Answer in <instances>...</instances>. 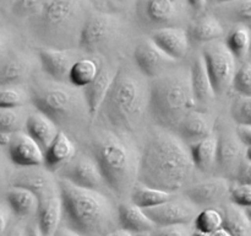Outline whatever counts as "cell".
Here are the masks:
<instances>
[{"label":"cell","instance_id":"6da1fadb","mask_svg":"<svg viewBox=\"0 0 251 236\" xmlns=\"http://www.w3.org/2000/svg\"><path fill=\"white\" fill-rule=\"evenodd\" d=\"M190 147L176 132L154 125L141 148L139 183L179 193L193 184L198 174Z\"/></svg>","mask_w":251,"mask_h":236},{"label":"cell","instance_id":"7a4b0ae2","mask_svg":"<svg viewBox=\"0 0 251 236\" xmlns=\"http://www.w3.org/2000/svg\"><path fill=\"white\" fill-rule=\"evenodd\" d=\"M151 80L136 65L118 68L113 85L98 112L104 127L125 134H135L150 113Z\"/></svg>","mask_w":251,"mask_h":236},{"label":"cell","instance_id":"3957f363","mask_svg":"<svg viewBox=\"0 0 251 236\" xmlns=\"http://www.w3.org/2000/svg\"><path fill=\"white\" fill-rule=\"evenodd\" d=\"M90 151L97 160L108 189L120 199L130 198L139 182V149L132 135L104 127L91 134Z\"/></svg>","mask_w":251,"mask_h":236},{"label":"cell","instance_id":"277c9868","mask_svg":"<svg viewBox=\"0 0 251 236\" xmlns=\"http://www.w3.org/2000/svg\"><path fill=\"white\" fill-rule=\"evenodd\" d=\"M65 225L83 236H104L119 228L118 206L98 189L78 187L59 178Z\"/></svg>","mask_w":251,"mask_h":236},{"label":"cell","instance_id":"5b68a950","mask_svg":"<svg viewBox=\"0 0 251 236\" xmlns=\"http://www.w3.org/2000/svg\"><path fill=\"white\" fill-rule=\"evenodd\" d=\"M198 108L190 66L176 65L151 79L150 115L156 125L176 132L184 118Z\"/></svg>","mask_w":251,"mask_h":236},{"label":"cell","instance_id":"8992f818","mask_svg":"<svg viewBox=\"0 0 251 236\" xmlns=\"http://www.w3.org/2000/svg\"><path fill=\"white\" fill-rule=\"evenodd\" d=\"M29 96L34 108L66 133L85 129L93 119L83 88L70 83L42 79L33 84Z\"/></svg>","mask_w":251,"mask_h":236},{"label":"cell","instance_id":"52a82bcc","mask_svg":"<svg viewBox=\"0 0 251 236\" xmlns=\"http://www.w3.org/2000/svg\"><path fill=\"white\" fill-rule=\"evenodd\" d=\"M88 16L86 0H51L32 26L44 47L73 49Z\"/></svg>","mask_w":251,"mask_h":236},{"label":"cell","instance_id":"ba28073f","mask_svg":"<svg viewBox=\"0 0 251 236\" xmlns=\"http://www.w3.org/2000/svg\"><path fill=\"white\" fill-rule=\"evenodd\" d=\"M119 32V17L108 12H93L81 30L77 49L91 56L107 53L117 42Z\"/></svg>","mask_w":251,"mask_h":236},{"label":"cell","instance_id":"9c48e42d","mask_svg":"<svg viewBox=\"0 0 251 236\" xmlns=\"http://www.w3.org/2000/svg\"><path fill=\"white\" fill-rule=\"evenodd\" d=\"M201 54L205 58L217 97L225 96L233 88L238 60L227 47L226 42L213 41L203 44Z\"/></svg>","mask_w":251,"mask_h":236},{"label":"cell","instance_id":"30bf717a","mask_svg":"<svg viewBox=\"0 0 251 236\" xmlns=\"http://www.w3.org/2000/svg\"><path fill=\"white\" fill-rule=\"evenodd\" d=\"M190 7L188 0H140L139 19L151 29L178 26Z\"/></svg>","mask_w":251,"mask_h":236},{"label":"cell","instance_id":"8fae6325","mask_svg":"<svg viewBox=\"0 0 251 236\" xmlns=\"http://www.w3.org/2000/svg\"><path fill=\"white\" fill-rule=\"evenodd\" d=\"M56 176L83 188L108 189L102 170L90 150H78L77 154L56 172Z\"/></svg>","mask_w":251,"mask_h":236},{"label":"cell","instance_id":"7c38bea8","mask_svg":"<svg viewBox=\"0 0 251 236\" xmlns=\"http://www.w3.org/2000/svg\"><path fill=\"white\" fill-rule=\"evenodd\" d=\"M230 179L212 176L194 182L184 189L183 194L200 209L222 208L230 202Z\"/></svg>","mask_w":251,"mask_h":236},{"label":"cell","instance_id":"4fadbf2b","mask_svg":"<svg viewBox=\"0 0 251 236\" xmlns=\"http://www.w3.org/2000/svg\"><path fill=\"white\" fill-rule=\"evenodd\" d=\"M218 135L217 171L220 176L235 179L239 166L247 157V145L242 142L237 129L221 127L216 130Z\"/></svg>","mask_w":251,"mask_h":236},{"label":"cell","instance_id":"5bb4252c","mask_svg":"<svg viewBox=\"0 0 251 236\" xmlns=\"http://www.w3.org/2000/svg\"><path fill=\"white\" fill-rule=\"evenodd\" d=\"M145 210L157 226H169L194 223L201 209L184 194L179 196L176 193L166 203Z\"/></svg>","mask_w":251,"mask_h":236},{"label":"cell","instance_id":"9a60e30c","mask_svg":"<svg viewBox=\"0 0 251 236\" xmlns=\"http://www.w3.org/2000/svg\"><path fill=\"white\" fill-rule=\"evenodd\" d=\"M11 186L24 187L33 192L38 199L60 193L59 177L46 166L17 167L10 177Z\"/></svg>","mask_w":251,"mask_h":236},{"label":"cell","instance_id":"2e32d148","mask_svg":"<svg viewBox=\"0 0 251 236\" xmlns=\"http://www.w3.org/2000/svg\"><path fill=\"white\" fill-rule=\"evenodd\" d=\"M134 61L137 69L150 80L178 65V60L168 56L152 38L142 39L136 44L134 49Z\"/></svg>","mask_w":251,"mask_h":236},{"label":"cell","instance_id":"e0dca14e","mask_svg":"<svg viewBox=\"0 0 251 236\" xmlns=\"http://www.w3.org/2000/svg\"><path fill=\"white\" fill-rule=\"evenodd\" d=\"M7 156L17 167L44 166V150L25 130L7 135L5 139Z\"/></svg>","mask_w":251,"mask_h":236},{"label":"cell","instance_id":"ac0fdd59","mask_svg":"<svg viewBox=\"0 0 251 236\" xmlns=\"http://www.w3.org/2000/svg\"><path fill=\"white\" fill-rule=\"evenodd\" d=\"M78 59L73 49L42 47L38 51V60L46 75L61 83H69L71 69Z\"/></svg>","mask_w":251,"mask_h":236},{"label":"cell","instance_id":"d6986e66","mask_svg":"<svg viewBox=\"0 0 251 236\" xmlns=\"http://www.w3.org/2000/svg\"><path fill=\"white\" fill-rule=\"evenodd\" d=\"M216 132V117L205 108H195L183 119L176 134L190 147Z\"/></svg>","mask_w":251,"mask_h":236},{"label":"cell","instance_id":"ffe728a7","mask_svg":"<svg viewBox=\"0 0 251 236\" xmlns=\"http://www.w3.org/2000/svg\"><path fill=\"white\" fill-rule=\"evenodd\" d=\"M151 38L161 47L168 56L180 61L188 57L190 51V37L188 30L180 26L163 27L153 31Z\"/></svg>","mask_w":251,"mask_h":236},{"label":"cell","instance_id":"44dd1931","mask_svg":"<svg viewBox=\"0 0 251 236\" xmlns=\"http://www.w3.org/2000/svg\"><path fill=\"white\" fill-rule=\"evenodd\" d=\"M189 66H190L191 83H193V90L198 107H208L217 98V93L213 88L212 80H211L210 73H208L202 54H196Z\"/></svg>","mask_w":251,"mask_h":236},{"label":"cell","instance_id":"7402d4cb","mask_svg":"<svg viewBox=\"0 0 251 236\" xmlns=\"http://www.w3.org/2000/svg\"><path fill=\"white\" fill-rule=\"evenodd\" d=\"M38 210L36 214V223L43 236H53L61 225L64 219L63 199L61 193L51 194L38 199Z\"/></svg>","mask_w":251,"mask_h":236},{"label":"cell","instance_id":"603a6c76","mask_svg":"<svg viewBox=\"0 0 251 236\" xmlns=\"http://www.w3.org/2000/svg\"><path fill=\"white\" fill-rule=\"evenodd\" d=\"M118 68L110 65V64H100V69L95 80L83 88L86 100H87L88 107H90L91 115L93 118L97 117L108 92L113 85L115 75H117Z\"/></svg>","mask_w":251,"mask_h":236},{"label":"cell","instance_id":"cb8c5ba5","mask_svg":"<svg viewBox=\"0 0 251 236\" xmlns=\"http://www.w3.org/2000/svg\"><path fill=\"white\" fill-rule=\"evenodd\" d=\"M77 151L75 140L69 135V133L60 130L55 139L44 150V166L56 174L77 154Z\"/></svg>","mask_w":251,"mask_h":236},{"label":"cell","instance_id":"d4e9b609","mask_svg":"<svg viewBox=\"0 0 251 236\" xmlns=\"http://www.w3.org/2000/svg\"><path fill=\"white\" fill-rule=\"evenodd\" d=\"M118 221L119 228L131 231L135 235H150L157 228L146 210L130 201L118 206Z\"/></svg>","mask_w":251,"mask_h":236},{"label":"cell","instance_id":"484cf974","mask_svg":"<svg viewBox=\"0 0 251 236\" xmlns=\"http://www.w3.org/2000/svg\"><path fill=\"white\" fill-rule=\"evenodd\" d=\"M33 71V61L24 53L6 54L0 61V86L20 85Z\"/></svg>","mask_w":251,"mask_h":236},{"label":"cell","instance_id":"4316f807","mask_svg":"<svg viewBox=\"0 0 251 236\" xmlns=\"http://www.w3.org/2000/svg\"><path fill=\"white\" fill-rule=\"evenodd\" d=\"M60 130L59 125L51 118L37 110L29 112L26 120V127H25V132L29 137L33 138L43 150H46L50 145V143L55 139Z\"/></svg>","mask_w":251,"mask_h":236},{"label":"cell","instance_id":"83f0119b","mask_svg":"<svg viewBox=\"0 0 251 236\" xmlns=\"http://www.w3.org/2000/svg\"><path fill=\"white\" fill-rule=\"evenodd\" d=\"M188 33L193 43L203 46L210 42L220 41L225 36V26L215 14H205L191 22Z\"/></svg>","mask_w":251,"mask_h":236},{"label":"cell","instance_id":"f1b7e54d","mask_svg":"<svg viewBox=\"0 0 251 236\" xmlns=\"http://www.w3.org/2000/svg\"><path fill=\"white\" fill-rule=\"evenodd\" d=\"M191 156L196 169L201 174H212L217 170L218 162V135H208L205 139L190 145Z\"/></svg>","mask_w":251,"mask_h":236},{"label":"cell","instance_id":"f546056e","mask_svg":"<svg viewBox=\"0 0 251 236\" xmlns=\"http://www.w3.org/2000/svg\"><path fill=\"white\" fill-rule=\"evenodd\" d=\"M7 206L12 213L20 219L36 216L38 210V197L29 189L24 187L11 186L6 189L5 193Z\"/></svg>","mask_w":251,"mask_h":236},{"label":"cell","instance_id":"4dcf8cb0","mask_svg":"<svg viewBox=\"0 0 251 236\" xmlns=\"http://www.w3.org/2000/svg\"><path fill=\"white\" fill-rule=\"evenodd\" d=\"M221 209L225 216L223 228L230 236H251V220L244 208L229 202Z\"/></svg>","mask_w":251,"mask_h":236},{"label":"cell","instance_id":"1f68e13d","mask_svg":"<svg viewBox=\"0 0 251 236\" xmlns=\"http://www.w3.org/2000/svg\"><path fill=\"white\" fill-rule=\"evenodd\" d=\"M226 44L238 61H247L251 51V27L247 25H235L228 33Z\"/></svg>","mask_w":251,"mask_h":236},{"label":"cell","instance_id":"d6a6232c","mask_svg":"<svg viewBox=\"0 0 251 236\" xmlns=\"http://www.w3.org/2000/svg\"><path fill=\"white\" fill-rule=\"evenodd\" d=\"M215 15L220 20L235 25L251 26V0H234L215 6Z\"/></svg>","mask_w":251,"mask_h":236},{"label":"cell","instance_id":"836d02e7","mask_svg":"<svg viewBox=\"0 0 251 236\" xmlns=\"http://www.w3.org/2000/svg\"><path fill=\"white\" fill-rule=\"evenodd\" d=\"M174 194L176 193H171V192L162 191V189L153 188V187L145 186V184L137 182V184L134 187L131 194H130L129 201L136 204L140 208L150 209L166 203Z\"/></svg>","mask_w":251,"mask_h":236},{"label":"cell","instance_id":"e575fe53","mask_svg":"<svg viewBox=\"0 0 251 236\" xmlns=\"http://www.w3.org/2000/svg\"><path fill=\"white\" fill-rule=\"evenodd\" d=\"M100 64L97 59L90 57H82L74 64L69 76V83L80 88H85L90 85L100 69Z\"/></svg>","mask_w":251,"mask_h":236},{"label":"cell","instance_id":"d590c367","mask_svg":"<svg viewBox=\"0 0 251 236\" xmlns=\"http://www.w3.org/2000/svg\"><path fill=\"white\" fill-rule=\"evenodd\" d=\"M29 113L19 108H0V137H7L25 130Z\"/></svg>","mask_w":251,"mask_h":236},{"label":"cell","instance_id":"8d00e7d4","mask_svg":"<svg viewBox=\"0 0 251 236\" xmlns=\"http://www.w3.org/2000/svg\"><path fill=\"white\" fill-rule=\"evenodd\" d=\"M225 224V216L221 208L201 209L194 220L193 226L196 233L213 234L221 230Z\"/></svg>","mask_w":251,"mask_h":236},{"label":"cell","instance_id":"74e56055","mask_svg":"<svg viewBox=\"0 0 251 236\" xmlns=\"http://www.w3.org/2000/svg\"><path fill=\"white\" fill-rule=\"evenodd\" d=\"M51 0H14L11 12L17 19L33 20L47 9Z\"/></svg>","mask_w":251,"mask_h":236},{"label":"cell","instance_id":"f35d334b","mask_svg":"<svg viewBox=\"0 0 251 236\" xmlns=\"http://www.w3.org/2000/svg\"><path fill=\"white\" fill-rule=\"evenodd\" d=\"M31 96L20 85L0 86V108L24 107Z\"/></svg>","mask_w":251,"mask_h":236},{"label":"cell","instance_id":"ab89813d","mask_svg":"<svg viewBox=\"0 0 251 236\" xmlns=\"http://www.w3.org/2000/svg\"><path fill=\"white\" fill-rule=\"evenodd\" d=\"M230 116L237 125H251V96L238 95L230 105Z\"/></svg>","mask_w":251,"mask_h":236},{"label":"cell","instance_id":"60d3db41","mask_svg":"<svg viewBox=\"0 0 251 236\" xmlns=\"http://www.w3.org/2000/svg\"><path fill=\"white\" fill-rule=\"evenodd\" d=\"M233 88L238 95L251 96V60L240 64L235 74Z\"/></svg>","mask_w":251,"mask_h":236},{"label":"cell","instance_id":"b9f144b4","mask_svg":"<svg viewBox=\"0 0 251 236\" xmlns=\"http://www.w3.org/2000/svg\"><path fill=\"white\" fill-rule=\"evenodd\" d=\"M230 202L244 209L251 206V184L232 182Z\"/></svg>","mask_w":251,"mask_h":236},{"label":"cell","instance_id":"7bdbcfd3","mask_svg":"<svg viewBox=\"0 0 251 236\" xmlns=\"http://www.w3.org/2000/svg\"><path fill=\"white\" fill-rule=\"evenodd\" d=\"M194 233L190 228V224L184 225H169L157 226L150 236H193Z\"/></svg>","mask_w":251,"mask_h":236},{"label":"cell","instance_id":"ee69618b","mask_svg":"<svg viewBox=\"0 0 251 236\" xmlns=\"http://www.w3.org/2000/svg\"><path fill=\"white\" fill-rule=\"evenodd\" d=\"M235 182L239 183H249L251 184V161L245 157L244 161L239 166V170L235 176Z\"/></svg>","mask_w":251,"mask_h":236},{"label":"cell","instance_id":"f6af8a7d","mask_svg":"<svg viewBox=\"0 0 251 236\" xmlns=\"http://www.w3.org/2000/svg\"><path fill=\"white\" fill-rule=\"evenodd\" d=\"M238 135L247 147H251V125H237Z\"/></svg>","mask_w":251,"mask_h":236},{"label":"cell","instance_id":"bcb514c9","mask_svg":"<svg viewBox=\"0 0 251 236\" xmlns=\"http://www.w3.org/2000/svg\"><path fill=\"white\" fill-rule=\"evenodd\" d=\"M5 236H26V228L19 221H15L6 229Z\"/></svg>","mask_w":251,"mask_h":236},{"label":"cell","instance_id":"7dc6e473","mask_svg":"<svg viewBox=\"0 0 251 236\" xmlns=\"http://www.w3.org/2000/svg\"><path fill=\"white\" fill-rule=\"evenodd\" d=\"M7 43H9V37H7L6 32L0 29V61L6 56Z\"/></svg>","mask_w":251,"mask_h":236},{"label":"cell","instance_id":"c3c4849f","mask_svg":"<svg viewBox=\"0 0 251 236\" xmlns=\"http://www.w3.org/2000/svg\"><path fill=\"white\" fill-rule=\"evenodd\" d=\"M53 236H83V235H81V234L76 233L75 230L70 229V228H69V226L60 225V226H59L58 230H56V233L54 234Z\"/></svg>","mask_w":251,"mask_h":236},{"label":"cell","instance_id":"681fc988","mask_svg":"<svg viewBox=\"0 0 251 236\" xmlns=\"http://www.w3.org/2000/svg\"><path fill=\"white\" fill-rule=\"evenodd\" d=\"M26 236H43L41 234V231H39L36 221H33V223L28 224L26 226Z\"/></svg>","mask_w":251,"mask_h":236},{"label":"cell","instance_id":"f907efd6","mask_svg":"<svg viewBox=\"0 0 251 236\" xmlns=\"http://www.w3.org/2000/svg\"><path fill=\"white\" fill-rule=\"evenodd\" d=\"M104 236H137V235H135V234H132L131 231H127L123 228H117L114 229V230L105 234Z\"/></svg>","mask_w":251,"mask_h":236},{"label":"cell","instance_id":"816d5d0a","mask_svg":"<svg viewBox=\"0 0 251 236\" xmlns=\"http://www.w3.org/2000/svg\"><path fill=\"white\" fill-rule=\"evenodd\" d=\"M188 1L191 9L196 10V11H201L207 5V0H188Z\"/></svg>","mask_w":251,"mask_h":236},{"label":"cell","instance_id":"f5cc1de1","mask_svg":"<svg viewBox=\"0 0 251 236\" xmlns=\"http://www.w3.org/2000/svg\"><path fill=\"white\" fill-rule=\"evenodd\" d=\"M7 223H9V219H7L6 213L0 209V235L7 229Z\"/></svg>","mask_w":251,"mask_h":236},{"label":"cell","instance_id":"db71d44e","mask_svg":"<svg viewBox=\"0 0 251 236\" xmlns=\"http://www.w3.org/2000/svg\"><path fill=\"white\" fill-rule=\"evenodd\" d=\"M193 236H230V234L228 233L225 228H222L221 230L216 231V233L213 234H201V233H196L195 231Z\"/></svg>","mask_w":251,"mask_h":236},{"label":"cell","instance_id":"11a10c76","mask_svg":"<svg viewBox=\"0 0 251 236\" xmlns=\"http://www.w3.org/2000/svg\"><path fill=\"white\" fill-rule=\"evenodd\" d=\"M234 1V0H207V4L213 5V6H217V5L227 4V2Z\"/></svg>","mask_w":251,"mask_h":236},{"label":"cell","instance_id":"9f6ffc18","mask_svg":"<svg viewBox=\"0 0 251 236\" xmlns=\"http://www.w3.org/2000/svg\"><path fill=\"white\" fill-rule=\"evenodd\" d=\"M4 181H5L4 171H2V169H1V167H0V191H1L2 186H4Z\"/></svg>","mask_w":251,"mask_h":236},{"label":"cell","instance_id":"6f0895ef","mask_svg":"<svg viewBox=\"0 0 251 236\" xmlns=\"http://www.w3.org/2000/svg\"><path fill=\"white\" fill-rule=\"evenodd\" d=\"M247 159L251 161V147L247 148Z\"/></svg>","mask_w":251,"mask_h":236},{"label":"cell","instance_id":"680465c9","mask_svg":"<svg viewBox=\"0 0 251 236\" xmlns=\"http://www.w3.org/2000/svg\"><path fill=\"white\" fill-rule=\"evenodd\" d=\"M245 210H247L248 215H249V218H250V220H251V206H249V208H247V209H245Z\"/></svg>","mask_w":251,"mask_h":236},{"label":"cell","instance_id":"91938a15","mask_svg":"<svg viewBox=\"0 0 251 236\" xmlns=\"http://www.w3.org/2000/svg\"><path fill=\"white\" fill-rule=\"evenodd\" d=\"M117 1H122L123 2V1H126V0H117Z\"/></svg>","mask_w":251,"mask_h":236},{"label":"cell","instance_id":"94428289","mask_svg":"<svg viewBox=\"0 0 251 236\" xmlns=\"http://www.w3.org/2000/svg\"><path fill=\"white\" fill-rule=\"evenodd\" d=\"M137 236H150V235H137Z\"/></svg>","mask_w":251,"mask_h":236},{"label":"cell","instance_id":"6125c7cd","mask_svg":"<svg viewBox=\"0 0 251 236\" xmlns=\"http://www.w3.org/2000/svg\"><path fill=\"white\" fill-rule=\"evenodd\" d=\"M250 58H251V51H250Z\"/></svg>","mask_w":251,"mask_h":236}]
</instances>
